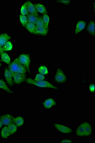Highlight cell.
Instances as JSON below:
<instances>
[{
  "label": "cell",
  "instance_id": "cell-1",
  "mask_svg": "<svg viewBox=\"0 0 95 143\" xmlns=\"http://www.w3.org/2000/svg\"><path fill=\"white\" fill-rule=\"evenodd\" d=\"M93 133L94 129L91 123L88 121H84L77 125L75 131V135L77 138H88L91 137Z\"/></svg>",
  "mask_w": 95,
  "mask_h": 143
},
{
  "label": "cell",
  "instance_id": "cell-2",
  "mask_svg": "<svg viewBox=\"0 0 95 143\" xmlns=\"http://www.w3.org/2000/svg\"><path fill=\"white\" fill-rule=\"evenodd\" d=\"M26 82L28 84H33L36 87L42 88H50L57 90V87H54L53 84L50 83L46 81H35L32 79L28 78L26 79Z\"/></svg>",
  "mask_w": 95,
  "mask_h": 143
},
{
  "label": "cell",
  "instance_id": "cell-3",
  "mask_svg": "<svg viewBox=\"0 0 95 143\" xmlns=\"http://www.w3.org/2000/svg\"><path fill=\"white\" fill-rule=\"evenodd\" d=\"M52 125L57 132L62 135H69L73 132L71 128L65 125L59 123H53Z\"/></svg>",
  "mask_w": 95,
  "mask_h": 143
},
{
  "label": "cell",
  "instance_id": "cell-4",
  "mask_svg": "<svg viewBox=\"0 0 95 143\" xmlns=\"http://www.w3.org/2000/svg\"><path fill=\"white\" fill-rule=\"evenodd\" d=\"M67 78L65 73L61 69L58 68L55 73L54 80L59 84H64Z\"/></svg>",
  "mask_w": 95,
  "mask_h": 143
},
{
  "label": "cell",
  "instance_id": "cell-5",
  "mask_svg": "<svg viewBox=\"0 0 95 143\" xmlns=\"http://www.w3.org/2000/svg\"><path fill=\"white\" fill-rule=\"evenodd\" d=\"M19 61L22 65H24L26 69L30 72V56L26 54L21 55L19 58Z\"/></svg>",
  "mask_w": 95,
  "mask_h": 143
},
{
  "label": "cell",
  "instance_id": "cell-6",
  "mask_svg": "<svg viewBox=\"0 0 95 143\" xmlns=\"http://www.w3.org/2000/svg\"><path fill=\"white\" fill-rule=\"evenodd\" d=\"M11 37L8 34L4 33L0 35V53L1 54L3 52V48L6 43L10 39Z\"/></svg>",
  "mask_w": 95,
  "mask_h": 143
},
{
  "label": "cell",
  "instance_id": "cell-7",
  "mask_svg": "<svg viewBox=\"0 0 95 143\" xmlns=\"http://www.w3.org/2000/svg\"><path fill=\"white\" fill-rule=\"evenodd\" d=\"M22 64L20 62L18 58L14 61L9 66V70L10 71L12 75L16 73L18 70L20 65Z\"/></svg>",
  "mask_w": 95,
  "mask_h": 143
},
{
  "label": "cell",
  "instance_id": "cell-8",
  "mask_svg": "<svg viewBox=\"0 0 95 143\" xmlns=\"http://www.w3.org/2000/svg\"><path fill=\"white\" fill-rule=\"evenodd\" d=\"M12 75L14 78V82L16 84H21L26 79V76L25 74H19L16 73Z\"/></svg>",
  "mask_w": 95,
  "mask_h": 143
},
{
  "label": "cell",
  "instance_id": "cell-9",
  "mask_svg": "<svg viewBox=\"0 0 95 143\" xmlns=\"http://www.w3.org/2000/svg\"><path fill=\"white\" fill-rule=\"evenodd\" d=\"M14 118L10 115H5L1 117V121L4 125H9L14 122Z\"/></svg>",
  "mask_w": 95,
  "mask_h": 143
},
{
  "label": "cell",
  "instance_id": "cell-10",
  "mask_svg": "<svg viewBox=\"0 0 95 143\" xmlns=\"http://www.w3.org/2000/svg\"><path fill=\"white\" fill-rule=\"evenodd\" d=\"M55 105H57V103L55 102V101L51 98H50L45 100L43 103V107L46 109H50Z\"/></svg>",
  "mask_w": 95,
  "mask_h": 143
},
{
  "label": "cell",
  "instance_id": "cell-11",
  "mask_svg": "<svg viewBox=\"0 0 95 143\" xmlns=\"http://www.w3.org/2000/svg\"><path fill=\"white\" fill-rule=\"evenodd\" d=\"M26 2L28 12L30 13V14H32L36 16H38L37 12L36 10L35 5L30 1H27Z\"/></svg>",
  "mask_w": 95,
  "mask_h": 143
},
{
  "label": "cell",
  "instance_id": "cell-12",
  "mask_svg": "<svg viewBox=\"0 0 95 143\" xmlns=\"http://www.w3.org/2000/svg\"><path fill=\"white\" fill-rule=\"evenodd\" d=\"M4 76L6 80L9 84H10L11 85H13V75L12 74L10 71L8 69H6L4 72Z\"/></svg>",
  "mask_w": 95,
  "mask_h": 143
},
{
  "label": "cell",
  "instance_id": "cell-13",
  "mask_svg": "<svg viewBox=\"0 0 95 143\" xmlns=\"http://www.w3.org/2000/svg\"><path fill=\"white\" fill-rule=\"evenodd\" d=\"M86 26V22L84 21H80L78 22L76 24V29H75V33L77 34L79 32H80L83 30Z\"/></svg>",
  "mask_w": 95,
  "mask_h": 143
},
{
  "label": "cell",
  "instance_id": "cell-14",
  "mask_svg": "<svg viewBox=\"0 0 95 143\" xmlns=\"http://www.w3.org/2000/svg\"><path fill=\"white\" fill-rule=\"evenodd\" d=\"M25 27H26L27 30L29 32H30L33 33V34H36V26L35 24L28 22Z\"/></svg>",
  "mask_w": 95,
  "mask_h": 143
},
{
  "label": "cell",
  "instance_id": "cell-15",
  "mask_svg": "<svg viewBox=\"0 0 95 143\" xmlns=\"http://www.w3.org/2000/svg\"><path fill=\"white\" fill-rule=\"evenodd\" d=\"M35 6L37 12H38L41 14H44L46 13V8L43 5L39 3H37V4H35Z\"/></svg>",
  "mask_w": 95,
  "mask_h": 143
},
{
  "label": "cell",
  "instance_id": "cell-16",
  "mask_svg": "<svg viewBox=\"0 0 95 143\" xmlns=\"http://www.w3.org/2000/svg\"><path fill=\"white\" fill-rule=\"evenodd\" d=\"M48 29L45 27H37L36 28V34H39L41 35H47Z\"/></svg>",
  "mask_w": 95,
  "mask_h": 143
},
{
  "label": "cell",
  "instance_id": "cell-17",
  "mask_svg": "<svg viewBox=\"0 0 95 143\" xmlns=\"http://www.w3.org/2000/svg\"><path fill=\"white\" fill-rule=\"evenodd\" d=\"M13 123L17 127H21L24 123V119L21 116H18L15 118H14Z\"/></svg>",
  "mask_w": 95,
  "mask_h": 143
},
{
  "label": "cell",
  "instance_id": "cell-18",
  "mask_svg": "<svg viewBox=\"0 0 95 143\" xmlns=\"http://www.w3.org/2000/svg\"><path fill=\"white\" fill-rule=\"evenodd\" d=\"M1 54V58L3 62H5L7 64H10L11 62V59L10 57L9 56L8 54H7L5 52H3Z\"/></svg>",
  "mask_w": 95,
  "mask_h": 143
},
{
  "label": "cell",
  "instance_id": "cell-19",
  "mask_svg": "<svg viewBox=\"0 0 95 143\" xmlns=\"http://www.w3.org/2000/svg\"><path fill=\"white\" fill-rule=\"evenodd\" d=\"M87 30L91 35L94 36L95 35V23L94 21L90 22L88 26L87 27Z\"/></svg>",
  "mask_w": 95,
  "mask_h": 143
},
{
  "label": "cell",
  "instance_id": "cell-20",
  "mask_svg": "<svg viewBox=\"0 0 95 143\" xmlns=\"http://www.w3.org/2000/svg\"><path fill=\"white\" fill-rule=\"evenodd\" d=\"M42 19H43V21L45 27L47 29H48V26H49V22H50V18H49L48 15L46 13L43 14V17Z\"/></svg>",
  "mask_w": 95,
  "mask_h": 143
},
{
  "label": "cell",
  "instance_id": "cell-21",
  "mask_svg": "<svg viewBox=\"0 0 95 143\" xmlns=\"http://www.w3.org/2000/svg\"><path fill=\"white\" fill-rule=\"evenodd\" d=\"M0 88L4 90V91L8 92L9 93L12 94L13 93L12 91H11V90L9 89L8 87L6 84L5 82L2 80H0Z\"/></svg>",
  "mask_w": 95,
  "mask_h": 143
},
{
  "label": "cell",
  "instance_id": "cell-22",
  "mask_svg": "<svg viewBox=\"0 0 95 143\" xmlns=\"http://www.w3.org/2000/svg\"><path fill=\"white\" fill-rule=\"evenodd\" d=\"M8 128L9 132L11 135H13V134H14L16 132L17 130L16 125H15V124H14L13 123L9 124Z\"/></svg>",
  "mask_w": 95,
  "mask_h": 143
},
{
  "label": "cell",
  "instance_id": "cell-23",
  "mask_svg": "<svg viewBox=\"0 0 95 143\" xmlns=\"http://www.w3.org/2000/svg\"><path fill=\"white\" fill-rule=\"evenodd\" d=\"M1 135L2 138H7L11 135L10 133L9 132L8 127H4L3 128L1 132Z\"/></svg>",
  "mask_w": 95,
  "mask_h": 143
},
{
  "label": "cell",
  "instance_id": "cell-24",
  "mask_svg": "<svg viewBox=\"0 0 95 143\" xmlns=\"http://www.w3.org/2000/svg\"><path fill=\"white\" fill-rule=\"evenodd\" d=\"M38 16H36V15L32 14H28V17H27L28 22H30L33 23L35 24L36 22L37 21V20L38 19Z\"/></svg>",
  "mask_w": 95,
  "mask_h": 143
},
{
  "label": "cell",
  "instance_id": "cell-25",
  "mask_svg": "<svg viewBox=\"0 0 95 143\" xmlns=\"http://www.w3.org/2000/svg\"><path fill=\"white\" fill-rule=\"evenodd\" d=\"M13 44L10 42H8L5 43L3 48V51H9L13 49Z\"/></svg>",
  "mask_w": 95,
  "mask_h": 143
},
{
  "label": "cell",
  "instance_id": "cell-26",
  "mask_svg": "<svg viewBox=\"0 0 95 143\" xmlns=\"http://www.w3.org/2000/svg\"><path fill=\"white\" fill-rule=\"evenodd\" d=\"M38 72L42 75H45L47 74L48 73V70L47 67H46V66L43 65V66H41L39 68Z\"/></svg>",
  "mask_w": 95,
  "mask_h": 143
},
{
  "label": "cell",
  "instance_id": "cell-27",
  "mask_svg": "<svg viewBox=\"0 0 95 143\" xmlns=\"http://www.w3.org/2000/svg\"><path fill=\"white\" fill-rule=\"evenodd\" d=\"M21 15H25L28 14V8H27V2L25 3L23 5H22V7L21 8Z\"/></svg>",
  "mask_w": 95,
  "mask_h": 143
},
{
  "label": "cell",
  "instance_id": "cell-28",
  "mask_svg": "<svg viewBox=\"0 0 95 143\" xmlns=\"http://www.w3.org/2000/svg\"><path fill=\"white\" fill-rule=\"evenodd\" d=\"M20 22H21L22 25H24V26H26L28 22V18L25 15H21L20 16Z\"/></svg>",
  "mask_w": 95,
  "mask_h": 143
},
{
  "label": "cell",
  "instance_id": "cell-29",
  "mask_svg": "<svg viewBox=\"0 0 95 143\" xmlns=\"http://www.w3.org/2000/svg\"><path fill=\"white\" fill-rule=\"evenodd\" d=\"M35 25L37 27H45L43 21V19L41 17H38V19L37 20V21L35 23Z\"/></svg>",
  "mask_w": 95,
  "mask_h": 143
},
{
  "label": "cell",
  "instance_id": "cell-30",
  "mask_svg": "<svg viewBox=\"0 0 95 143\" xmlns=\"http://www.w3.org/2000/svg\"><path fill=\"white\" fill-rule=\"evenodd\" d=\"M44 79H45V76L44 75H42L41 73H38L36 75L34 80L37 81H43Z\"/></svg>",
  "mask_w": 95,
  "mask_h": 143
},
{
  "label": "cell",
  "instance_id": "cell-31",
  "mask_svg": "<svg viewBox=\"0 0 95 143\" xmlns=\"http://www.w3.org/2000/svg\"><path fill=\"white\" fill-rule=\"evenodd\" d=\"M59 142L61 143H73V141L72 139H71L69 138H64L61 140Z\"/></svg>",
  "mask_w": 95,
  "mask_h": 143
},
{
  "label": "cell",
  "instance_id": "cell-32",
  "mask_svg": "<svg viewBox=\"0 0 95 143\" xmlns=\"http://www.w3.org/2000/svg\"><path fill=\"white\" fill-rule=\"evenodd\" d=\"M90 92H94L95 90V85L91 84L90 87Z\"/></svg>",
  "mask_w": 95,
  "mask_h": 143
},
{
  "label": "cell",
  "instance_id": "cell-33",
  "mask_svg": "<svg viewBox=\"0 0 95 143\" xmlns=\"http://www.w3.org/2000/svg\"><path fill=\"white\" fill-rule=\"evenodd\" d=\"M58 2H59L60 3H68L70 2V1H60Z\"/></svg>",
  "mask_w": 95,
  "mask_h": 143
},
{
  "label": "cell",
  "instance_id": "cell-34",
  "mask_svg": "<svg viewBox=\"0 0 95 143\" xmlns=\"http://www.w3.org/2000/svg\"><path fill=\"white\" fill-rule=\"evenodd\" d=\"M2 125H3V124H2V123L1 122V120H0V128L2 127Z\"/></svg>",
  "mask_w": 95,
  "mask_h": 143
},
{
  "label": "cell",
  "instance_id": "cell-35",
  "mask_svg": "<svg viewBox=\"0 0 95 143\" xmlns=\"http://www.w3.org/2000/svg\"><path fill=\"white\" fill-rule=\"evenodd\" d=\"M1 64H0V66H1Z\"/></svg>",
  "mask_w": 95,
  "mask_h": 143
}]
</instances>
